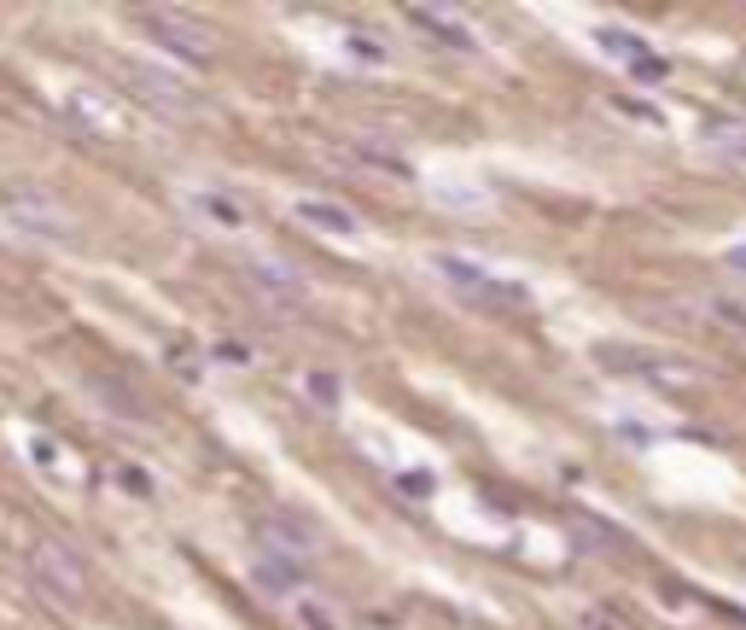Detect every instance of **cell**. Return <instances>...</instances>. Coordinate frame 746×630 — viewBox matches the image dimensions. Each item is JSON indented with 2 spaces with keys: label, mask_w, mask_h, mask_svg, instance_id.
<instances>
[{
  "label": "cell",
  "mask_w": 746,
  "mask_h": 630,
  "mask_svg": "<svg viewBox=\"0 0 746 630\" xmlns=\"http://www.w3.org/2000/svg\"><path fill=\"white\" fill-rule=\"evenodd\" d=\"M7 216H12V228H24V234H35V239H65V234H71V211L58 205V199L35 193V188L12 193V199H7Z\"/></svg>",
  "instance_id": "obj_4"
},
{
  "label": "cell",
  "mask_w": 746,
  "mask_h": 630,
  "mask_svg": "<svg viewBox=\"0 0 746 630\" xmlns=\"http://www.w3.org/2000/svg\"><path fill=\"white\" fill-rule=\"evenodd\" d=\"M595 47L612 53V58H630V65H636V58H648V47H641L636 35H625V30H595Z\"/></svg>",
  "instance_id": "obj_15"
},
{
  "label": "cell",
  "mask_w": 746,
  "mask_h": 630,
  "mask_svg": "<svg viewBox=\"0 0 746 630\" xmlns=\"http://www.w3.org/2000/svg\"><path fill=\"white\" fill-rule=\"evenodd\" d=\"M193 211H204L216 228H239L245 222V211L234 205V199H222V193H193Z\"/></svg>",
  "instance_id": "obj_14"
},
{
  "label": "cell",
  "mask_w": 746,
  "mask_h": 630,
  "mask_svg": "<svg viewBox=\"0 0 746 630\" xmlns=\"http://www.w3.org/2000/svg\"><path fill=\"white\" fill-rule=\"evenodd\" d=\"M706 140L712 152H723V158H746V124H729V117H717V124H706Z\"/></svg>",
  "instance_id": "obj_12"
},
{
  "label": "cell",
  "mask_w": 746,
  "mask_h": 630,
  "mask_svg": "<svg viewBox=\"0 0 746 630\" xmlns=\"http://www.w3.org/2000/svg\"><path fill=\"white\" fill-rule=\"evenodd\" d=\"M129 83L147 94L158 111H186V106H193V88H186L175 71H163V65H129Z\"/></svg>",
  "instance_id": "obj_5"
},
{
  "label": "cell",
  "mask_w": 746,
  "mask_h": 630,
  "mask_svg": "<svg viewBox=\"0 0 746 630\" xmlns=\"http://www.w3.org/2000/svg\"><path fill=\"white\" fill-rule=\"evenodd\" d=\"M298 624H303V630H333V619H327L316 601H298Z\"/></svg>",
  "instance_id": "obj_18"
},
{
  "label": "cell",
  "mask_w": 746,
  "mask_h": 630,
  "mask_svg": "<svg viewBox=\"0 0 746 630\" xmlns=\"http://www.w3.org/2000/svg\"><path fill=\"white\" fill-rule=\"evenodd\" d=\"M292 216L298 222H309V228H327V234H356V216H350L344 205H333V199H298L292 205Z\"/></svg>",
  "instance_id": "obj_8"
},
{
  "label": "cell",
  "mask_w": 746,
  "mask_h": 630,
  "mask_svg": "<svg viewBox=\"0 0 746 630\" xmlns=\"http://www.w3.org/2000/svg\"><path fill=\"white\" fill-rule=\"evenodd\" d=\"M408 18H414V24H420V30H431V35H438V42H449V47H472V30L461 24V18L438 12V7H414Z\"/></svg>",
  "instance_id": "obj_9"
},
{
  "label": "cell",
  "mask_w": 746,
  "mask_h": 630,
  "mask_svg": "<svg viewBox=\"0 0 746 630\" xmlns=\"http://www.w3.org/2000/svg\"><path fill=\"white\" fill-rule=\"evenodd\" d=\"M147 24V35L158 47H170V53H181L186 65H204V58L216 53V35L199 24V18H181V12H147L140 18Z\"/></svg>",
  "instance_id": "obj_2"
},
{
  "label": "cell",
  "mask_w": 746,
  "mask_h": 630,
  "mask_svg": "<svg viewBox=\"0 0 746 630\" xmlns=\"http://www.w3.org/2000/svg\"><path fill=\"white\" fill-rule=\"evenodd\" d=\"M572 532H577V537H589L584 548H618V532H612V525H595V520H572Z\"/></svg>",
  "instance_id": "obj_16"
},
{
  "label": "cell",
  "mask_w": 746,
  "mask_h": 630,
  "mask_svg": "<svg viewBox=\"0 0 746 630\" xmlns=\"http://www.w3.org/2000/svg\"><path fill=\"white\" fill-rule=\"evenodd\" d=\"M740 76H746V58H740Z\"/></svg>",
  "instance_id": "obj_23"
},
{
  "label": "cell",
  "mask_w": 746,
  "mask_h": 630,
  "mask_svg": "<svg viewBox=\"0 0 746 630\" xmlns=\"http://www.w3.org/2000/svg\"><path fill=\"white\" fill-rule=\"evenodd\" d=\"M729 263H735V269L746 275V246H735V252H729Z\"/></svg>",
  "instance_id": "obj_22"
},
{
  "label": "cell",
  "mask_w": 746,
  "mask_h": 630,
  "mask_svg": "<svg viewBox=\"0 0 746 630\" xmlns=\"http://www.w3.org/2000/svg\"><path fill=\"white\" fill-rule=\"evenodd\" d=\"M257 543L268 548V555L292 560V566H303V560H309V548H316V537L298 532L292 520H257Z\"/></svg>",
  "instance_id": "obj_6"
},
{
  "label": "cell",
  "mask_w": 746,
  "mask_h": 630,
  "mask_svg": "<svg viewBox=\"0 0 746 630\" xmlns=\"http://www.w3.org/2000/svg\"><path fill=\"white\" fill-rule=\"evenodd\" d=\"M65 111H71V124L94 129V135H111V129H117V106H106L94 88H71V94H65Z\"/></svg>",
  "instance_id": "obj_7"
},
{
  "label": "cell",
  "mask_w": 746,
  "mask_h": 630,
  "mask_svg": "<svg viewBox=\"0 0 746 630\" xmlns=\"http://www.w3.org/2000/svg\"><path fill=\"white\" fill-rule=\"evenodd\" d=\"M397 484H403V491H414V496H426L431 491V473H403Z\"/></svg>",
  "instance_id": "obj_20"
},
{
  "label": "cell",
  "mask_w": 746,
  "mask_h": 630,
  "mask_svg": "<svg viewBox=\"0 0 746 630\" xmlns=\"http://www.w3.org/2000/svg\"><path fill=\"white\" fill-rule=\"evenodd\" d=\"M30 456H35L41 467H53V444H47V438H30Z\"/></svg>",
  "instance_id": "obj_21"
},
{
  "label": "cell",
  "mask_w": 746,
  "mask_h": 630,
  "mask_svg": "<svg viewBox=\"0 0 746 630\" xmlns=\"http://www.w3.org/2000/svg\"><path fill=\"white\" fill-rule=\"evenodd\" d=\"M431 269H438V275L449 280V287L472 292L479 303H525V292H520V287H508V280H490V275H484V263H472V257L438 252V257H431Z\"/></svg>",
  "instance_id": "obj_3"
},
{
  "label": "cell",
  "mask_w": 746,
  "mask_h": 630,
  "mask_svg": "<svg viewBox=\"0 0 746 630\" xmlns=\"http://www.w3.org/2000/svg\"><path fill=\"white\" fill-rule=\"evenodd\" d=\"M257 584L268 589V596H292V589L303 584V566H292V560H263V566H257Z\"/></svg>",
  "instance_id": "obj_13"
},
{
  "label": "cell",
  "mask_w": 746,
  "mask_h": 630,
  "mask_svg": "<svg viewBox=\"0 0 746 630\" xmlns=\"http://www.w3.org/2000/svg\"><path fill=\"white\" fill-rule=\"evenodd\" d=\"M30 573H35V584L47 589V596H58V601H82L88 596V573H82V560L71 555L65 543H35L30 548Z\"/></svg>",
  "instance_id": "obj_1"
},
{
  "label": "cell",
  "mask_w": 746,
  "mask_h": 630,
  "mask_svg": "<svg viewBox=\"0 0 746 630\" xmlns=\"http://www.w3.org/2000/svg\"><path fill=\"white\" fill-rule=\"evenodd\" d=\"M350 152H356L362 164H373L380 175H397V181H408V175H414V170H408V158H403V152H391V147H380V140H356Z\"/></svg>",
  "instance_id": "obj_11"
},
{
  "label": "cell",
  "mask_w": 746,
  "mask_h": 630,
  "mask_svg": "<svg viewBox=\"0 0 746 630\" xmlns=\"http://www.w3.org/2000/svg\"><path fill=\"white\" fill-rule=\"evenodd\" d=\"M303 385H309V397H316V403H333L339 397V380L333 374H309Z\"/></svg>",
  "instance_id": "obj_17"
},
{
  "label": "cell",
  "mask_w": 746,
  "mask_h": 630,
  "mask_svg": "<svg viewBox=\"0 0 746 630\" xmlns=\"http://www.w3.org/2000/svg\"><path fill=\"white\" fill-rule=\"evenodd\" d=\"M630 76H636V83H659V76H665V58H636Z\"/></svg>",
  "instance_id": "obj_19"
},
{
  "label": "cell",
  "mask_w": 746,
  "mask_h": 630,
  "mask_svg": "<svg viewBox=\"0 0 746 630\" xmlns=\"http://www.w3.org/2000/svg\"><path fill=\"white\" fill-rule=\"evenodd\" d=\"M252 280H263L268 292H286V298H298V292H303L298 269H286V263H275V257H252Z\"/></svg>",
  "instance_id": "obj_10"
}]
</instances>
